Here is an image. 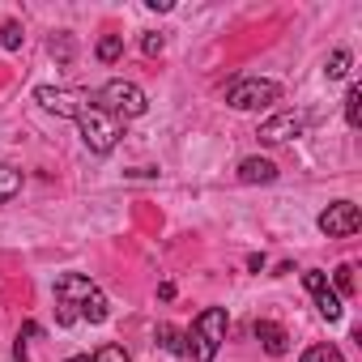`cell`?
Here are the masks:
<instances>
[{
	"mask_svg": "<svg viewBox=\"0 0 362 362\" xmlns=\"http://www.w3.org/2000/svg\"><path fill=\"white\" fill-rule=\"evenodd\" d=\"M90 362H132V358L124 354V345H103V349H98Z\"/></svg>",
	"mask_w": 362,
	"mask_h": 362,
	"instance_id": "20",
	"label": "cell"
},
{
	"mask_svg": "<svg viewBox=\"0 0 362 362\" xmlns=\"http://www.w3.org/2000/svg\"><path fill=\"white\" fill-rule=\"evenodd\" d=\"M320 230H324L328 239H349V235H358V230H362L358 205H354V201H332V205L320 214Z\"/></svg>",
	"mask_w": 362,
	"mask_h": 362,
	"instance_id": "6",
	"label": "cell"
},
{
	"mask_svg": "<svg viewBox=\"0 0 362 362\" xmlns=\"http://www.w3.org/2000/svg\"><path fill=\"white\" fill-rule=\"evenodd\" d=\"M252 332H256V341L264 345V354H273V358L290 354V332H286L281 324H273V320H256Z\"/></svg>",
	"mask_w": 362,
	"mask_h": 362,
	"instance_id": "10",
	"label": "cell"
},
{
	"mask_svg": "<svg viewBox=\"0 0 362 362\" xmlns=\"http://www.w3.org/2000/svg\"><path fill=\"white\" fill-rule=\"evenodd\" d=\"M226 328H230L226 307H205V311L192 320L188 337H184L188 354H192L197 362H214V358H218V349H222V341H226Z\"/></svg>",
	"mask_w": 362,
	"mask_h": 362,
	"instance_id": "1",
	"label": "cell"
},
{
	"mask_svg": "<svg viewBox=\"0 0 362 362\" xmlns=\"http://www.w3.org/2000/svg\"><path fill=\"white\" fill-rule=\"evenodd\" d=\"M98 111H107V115H115V119H141L145 111H149V98H145V90L136 86V81H107L103 90H98V103H94Z\"/></svg>",
	"mask_w": 362,
	"mask_h": 362,
	"instance_id": "3",
	"label": "cell"
},
{
	"mask_svg": "<svg viewBox=\"0 0 362 362\" xmlns=\"http://www.w3.org/2000/svg\"><path fill=\"white\" fill-rule=\"evenodd\" d=\"M307 132V115H298V111H277L273 119H264L260 124V141L264 145H286V141H294V136H303Z\"/></svg>",
	"mask_w": 362,
	"mask_h": 362,
	"instance_id": "8",
	"label": "cell"
},
{
	"mask_svg": "<svg viewBox=\"0 0 362 362\" xmlns=\"http://www.w3.org/2000/svg\"><path fill=\"white\" fill-rule=\"evenodd\" d=\"M77 132H81V145L90 153H111L119 145V119L107 115V111H98L94 103H86L77 111Z\"/></svg>",
	"mask_w": 362,
	"mask_h": 362,
	"instance_id": "4",
	"label": "cell"
},
{
	"mask_svg": "<svg viewBox=\"0 0 362 362\" xmlns=\"http://www.w3.org/2000/svg\"><path fill=\"white\" fill-rule=\"evenodd\" d=\"M64 362H90V358H86V354H73V358H64Z\"/></svg>",
	"mask_w": 362,
	"mask_h": 362,
	"instance_id": "23",
	"label": "cell"
},
{
	"mask_svg": "<svg viewBox=\"0 0 362 362\" xmlns=\"http://www.w3.org/2000/svg\"><path fill=\"white\" fill-rule=\"evenodd\" d=\"M332 290H337V298L354 294V264H337L332 269Z\"/></svg>",
	"mask_w": 362,
	"mask_h": 362,
	"instance_id": "16",
	"label": "cell"
},
{
	"mask_svg": "<svg viewBox=\"0 0 362 362\" xmlns=\"http://www.w3.org/2000/svg\"><path fill=\"white\" fill-rule=\"evenodd\" d=\"M273 103H281V86L269 77H239L226 90V107H235V111H264Z\"/></svg>",
	"mask_w": 362,
	"mask_h": 362,
	"instance_id": "5",
	"label": "cell"
},
{
	"mask_svg": "<svg viewBox=\"0 0 362 362\" xmlns=\"http://www.w3.org/2000/svg\"><path fill=\"white\" fill-rule=\"evenodd\" d=\"M22 192V170L18 166H0V205H9Z\"/></svg>",
	"mask_w": 362,
	"mask_h": 362,
	"instance_id": "12",
	"label": "cell"
},
{
	"mask_svg": "<svg viewBox=\"0 0 362 362\" xmlns=\"http://www.w3.org/2000/svg\"><path fill=\"white\" fill-rule=\"evenodd\" d=\"M35 103L52 115H64V119H77V111L86 107V98L77 90H56V86H39L35 90Z\"/></svg>",
	"mask_w": 362,
	"mask_h": 362,
	"instance_id": "9",
	"label": "cell"
},
{
	"mask_svg": "<svg viewBox=\"0 0 362 362\" xmlns=\"http://www.w3.org/2000/svg\"><path fill=\"white\" fill-rule=\"evenodd\" d=\"M303 286L311 290V298H315V311L332 324V320H341V298H337V290L328 286V273L324 269H303Z\"/></svg>",
	"mask_w": 362,
	"mask_h": 362,
	"instance_id": "7",
	"label": "cell"
},
{
	"mask_svg": "<svg viewBox=\"0 0 362 362\" xmlns=\"http://www.w3.org/2000/svg\"><path fill=\"white\" fill-rule=\"evenodd\" d=\"M145 5H149L153 13H170V0H145Z\"/></svg>",
	"mask_w": 362,
	"mask_h": 362,
	"instance_id": "22",
	"label": "cell"
},
{
	"mask_svg": "<svg viewBox=\"0 0 362 362\" xmlns=\"http://www.w3.org/2000/svg\"><path fill=\"white\" fill-rule=\"evenodd\" d=\"M345 124H349V128L362 124V90H358V86H349V94H345Z\"/></svg>",
	"mask_w": 362,
	"mask_h": 362,
	"instance_id": "17",
	"label": "cell"
},
{
	"mask_svg": "<svg viewBox=\"0 0 362 362\" xmlns=\"http://www.w3.org/2000/svg\"><path fill=\"white\" fill-rule=\"evenodd\" d=\"M158 345L166 349V354H188V345H184V332H179V328H170V324H158Z\"/></svg>",
	"mask_w": 362,
	"mask_h": 362,
	"instance_id": "13",
	"label": "cell"
},
{
	"mask_svg": "<svg viewBox=\"0 0 362 362\" xmlns=\"http://www.w3.org/2000/svg\"><path fill=\"white\" fill-rule=\"evenodd\" d=\"M162 47H166L162 35H145V39H141V52H145V56H162Z\"/></svg>",
	"mask_w": 362,
	"mask_h": 362,
	"instance_id": "21",
	"label": "cell"
},
{
	"mask_svg": "<svg viewBox=\"0 0 362 362\" xmlns=\"http://www.w3.org/2000/svg\"><path fill=\"white\" fill-rule=\"evenodd\" d=\"M22 22H5V26H0V43H5V52H18L22 47Z\"/></svg>",
	"mask_w": 362,
	"mask_h": 362,
	"instance_id": "19",
	"label": "cell"
},
{
	"mask_svg": "<svg viewBox=\"0 0 362 362\" xmlns=\"http://www.w3.org/2000/svg\"><path fill=\"white\" fill-rule=\"evenodd\" d=\"M98 294V286L86 273H60L56 277V324L73 328L81 320V307Z\"/></svg>",
	"mask_w": 362,
	"mask_h": 362,
	"instance_id": "2",
	"label": "cell"
},
{
	"mask_svg": "<svg viewBox=\"0 0 362 362\" xmlns=\"http://www.w3.org/2000/svg\"><path fill=\"white\" fill-rule=\"evenodd\" d=\"M235 175H239V184H273V179H277V166H273L269 158H243Z\"/></svg>",
	"mask_w": 362,
	"mask_h": 362,
	"instance_id": "11",
	"label": "cell"
},
{
	"mask_svg": "<svg viewBox=\"0 0 362 362\" xmlns=\"http://www.w3.org/2000/svg\"><path fill=\"white\" fill-rule=\"evenodd\" d=\"M298 362H345V354H341L337 345H311Z\"/></svg>",
	"mask_w": 362,
	"mask_h": 362,
	"instance_id": "18",
	"label": "cell"
},
{
	"mask_svg": "<svg viewBox=\"0 0 362 362\" xmlns=\"http://www.w3.org/2000/svg\"><path fill=\"white\" fill-rule=\"evenodd\" d=\"M94 56H98L103 64H115V60L124 56V39H119V35H103L98 47H94Z\"/></svg>",
	"mask_w": 362,
	"mask_h": 362,
	"instance_id": "14",
	"label": "cell"
},
{
	"mask_svg": "<svg viewBox=\"0 0 362 362\" xmlns=\"http://www.w3.org/2000/svg\"><path fill=\"white\" fill-rule=\"evenodd\" d=\"M349 64H354V56H349L345 47H337V52L328 56V64H324V77H328V81H341V77L349 73Z\"/></svg>",
	"mask_w": 362,
	"mask_h": 362,
	"instance_id": "15",
	"label": "cell"
}]
</instances>
